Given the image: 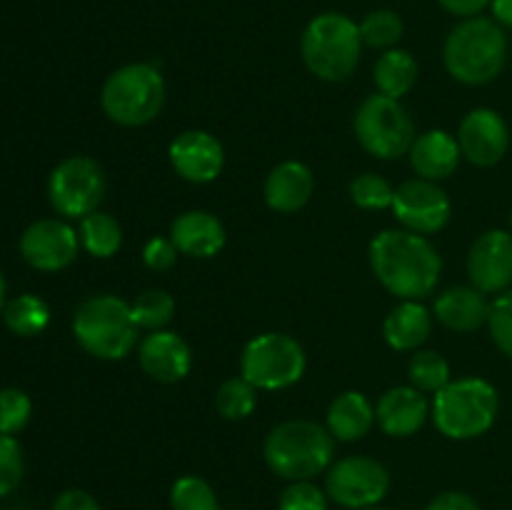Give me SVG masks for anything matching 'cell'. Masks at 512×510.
Wrapping results in <instances>:
<instances>
[{"label": "cell", "instance_id": "cell-1", "mask_svg": "<svg viewBox=\"0 0 512 510\" xmlns=\"http://www.w3.org/2000/svg\"><path fill=\"white\" fill-rule=\"evenodd\" d=\"M375 280L398 300H425L443 275V258L428 235L390 228L375 235L368 248Z\"/></svg>", "mask_w": 512, "mask_h": 510}, {"label": "cell", "instance_id": "cell-24", "mask_svg": "<svg viewBox=\"0 0 512 510\" xmlns=\"http://www.w3.org/2000/svg\"><path fill=\"white\" fill-rule=\"evenodd\" d=\"M375 405L360 390H345L335 395L325 415V428L338 443H358L373 430Z\"/></svg>", "mask_w": 512, "mask_h": 510}, {"label": "cell", "instance_id": "cell-17", "mask_svg": "<svg viewBox=\"0 0 512 510\" xmlns=\"http://www.w3.org/2000/svg\"><path fill=\"white\" fill-rule=\"evenodd\" d=\"M138 365L150 380L163 385L180 383L193 370V350L173 330H153L138 343Z\"/></svg>", "mask_w": 512, "mask_h": 510}, {"label": "cell", "instance_id": "cell-2", "mask_svg": "<svg viewBox=\"0 0 512 510\" xmlns=\"http://www.w3.org/2000/svg\"><path fill=\"white\" fill-rule=\"evenodd\" d=\"M443 63L450 78L470 88L493 83L508 63L505 28L485 15L460 20L445 38Z\"/></svg>", "mask_w": 512, "mask_h": 510}, {"label": "cell", "instance_id": "cell-18", "mask_svg": "<svg viewBox=\"0 0 512 510\" xmlns=\"http://www.w3.org/2000/svg\"><path fill=\"white\" fill-rule=\"evenodd\" d=\"M430 418V403L425 393L413 385H393L375 403V423L390 438H410Z\"/></svg>", "mask_w": 512, "mask_h": 510}, {"label": "cell", "instance_id": "cell-19", "mask_svg": "<svg viewBox=\"0 0 512 510\" xmlns=\"http://www.w3.org/2000/svg\"><path fill=\"white\" fill-rule=\"evenodd\" d=\"M170 240L180 250V255L208 260L225 248L228 233L218 215L195 208L185 210L170 223Z\"/></svg>", "mask_w": 512, "mask_h": 510}, {"label": "cell", "instance_id": "cell-10", "mask_svg": "<svg viewBox=\"0 0 512 510\" xmlns=\"http://www.w3.org/2000/svg\"><path fill=\"white\" fill-rule=\"evenodd\" d=\"M105 198V173L98 160L88 155H70L60 160L48 178V200L58 215L83 220L95 213Z\"/></svg>", "mask_w": 512, "mask_h": 510}, {"label": "cell", "instance_id": "cell-27", "mask_svg": "<svg viewBox=\"0 0 512 510\" xmlns=\"http://www.w3.org/2000/svg\"><path fill=\"white\" fill-rule=\"evenodd\" d=\"M3 320L5 328L13 335H18V338H35V335H40L48 328L50 308L43 298L33 293L15 295L5 305Z\"/></svg>", "mask_w": 512, "mask_h": 510}, {"label": "cell", "instance_id": "cell-41", "mask_svg": "<svg viewBox=\"0 0 512 510\" xmlns=\"http://www.w3.org/2000/svg\"><path fill=\"white\" fill-rule=\"evenodd\" d=\"M490 3H493V0H438V5L445 13L455 15V18L460 20L483 15V10L490 8Z\"/></svg>", "mask_w": 512, "mask_h": 510}, {"label": "cell", "instance_id": "cell-14", "mask_svg": "<svg viewBox=\"0 0 512 510\" xmlns=\"http://www.w3.org/2000/svg\"><path fill=\"white\" fill-rule=\"evenodd\" d=\"M458 145L463 158L478 168H493L508 155L510 128L493 108H473L458 125Z\"/></svg>", "mask_w": 512, "mask_h": 510}, {"label": "cell", "instance_id": "cell-20", "mask_svg": "<svg viewBox=\"0 0 512 510\" xmlns=\"http://www.w3.org/2000/svg\"><path fill=\"white\" fill-rule=\"evenodd\" d=\"M493 303L475 285H453L435 298L433 315L443 328L453 333H475L488 325Z\"/></svg>", "mask_w": 512, "mask_h": 510}, {"label": "cell", "instance_id": "cell-8", "mask_svg": "<svg viewBox=\"0 0 512 510\" xmlns=\"http://www.w3.org/2000/svg\"><path fill=\"white\" fill-rule=\"evenodd\" d=\"M355 140L378 160H398L408 155L415 140V123L400 100L373 93L358 105L353 118Z\"/></svg>", "mask_w": 512, "mask_h": 510}, {"label": "cell", "instance_id": "cell-5", "mask_svg": "<svg viewBox=\"0 0 512 510\" xmlns=\"http://www.w3.org/2000/svg\"><path fill=\"white\" fill-rule=\"evenodd\" d=\"M138 330L128 300L113 293L90 295L73 313L75 343L88 355L108 363L138 350Z\"/></svg>", "mask_w": 512, "mask_h": 510}, {"label": "cell", "instance_id": "cell-40", "mask_svg": "<svg viewBox=\"0 0 512 510\" xmlns=\"http://www.w3.org/2000/svg\"><path fill=\"white\" fill-rule=\"evenodd\" d=\"M50 510H103L98 500L83 488H68L53 500V508Z\"/></svg>", "mask_w": 512, "mask_h": 510}, {"label": "cell", "instance_id": "cell-30", "mask_svg": "<svg viewBox=\"0 0 512 510\" xmlns=\"http://www.w3.org/2000/svg\"><path fill=\"white\" fill-rule=\"evenodd\" d=\"M130 310L140 330H165L175 318V298L163 288H148L130 303Z\"/></svg>", "mask_w": 512, "mask_h": 510}, {"label": "cell", "instance_id": "cell-29", "mask_svg": "<svg viewBox=\"0 0 512 510\" xmlns=\"http://www.w3.org/2000/svg\"><path fill=\"white\" fill-rule=\"evenodd\" d=\"M358 28L365 48L383 50V53L390 48H398V43L403 40L405 33L403 18L390 8L370 10V13L360 20Z\"/></svg>", "mask_w": 512, "mask_h": 510}, {"label": "cell", "instance_id": "cell-33", "mask_svg": "<svg viewBox=\"0 0 512 510\" xmlns=\"http://www.w3.org/2000/svg\"><path fill=\"white\" fill-rule=\"evenodd\" d=\"M350 200L360 210H388L393 208L395 188L378 173H360L348 188Z\"/></svg>", "mask_w": 512, "mask_h": 510}, {"label": "cell", "instance_id": "cell-21", "mask_svg": "<svg viewBox=\"0 0 512 510\" xmlns=\"http://www.w3.org/2000/svg\"><path fill=\"white\" fill-rule=\"evenodd\" d=\"M408 160L418 178L440 183V180L450 178L458 170L463 153H460L458 138L453 133L443 128H433L415 135L413 145L408 150Z\"/></svg>", "mask_w": 512, "mask_h": 510}, {"label": "cell", "instance_id": "cell-43", "mask_svg": "<svg viewBox=\"0 0 512 510\" xmlns=\"http://www.w3.org/2000/svg\"><path fill=\"white\" fill-rule=\"evenodd\" d=\"M5 305H8V285H5L3 270H0V315H3Z\"/></svg>", "mask_w": 512, "mask_h": 510}, {"label": "cell", "instance_id": "cell-32", "mask_svg": "<svg viewBox=\"0 0 512 510\" xmlns=\"http://www.w3.org/2000/svg\"><path fill=\"white\" fill-rule=\"evenodd\" d=\"M170 508L173 510H220L213 485L200 475H183L170 488Z\"/></svg>", "mask_w": 512, "mask_h": 510}, {"label": "cell", "instance_id": "cell-16", "mask_svg": "<svg viewBox=\"0 0 512 510\" xmlns=\"http://www.w3.org/2000/svg\"><path fill=\"white\" fill-rule=\"evenodd\" d=\"M168 160L175 173L193 185L213 183L225 168V148L208 130H183L170 143Z\"/></svg>", "mask_w": 512, "mask_h": 510}, {"label": "cell", "instance_id": "cell-22", "mask_svg": "<svg viewBox=\"0 0 512 510\" xmlns=\"http://www.w3.org/2000/svg\"><path fill=\"white\" fill-rule=\"evenodd\" d=\"M315 193V175L300 160H283L265 178V205L275 213H298Z\"/></svg>", "mask_w": 512, "mask_h": 510}, {"label": "cell", "instance_id": "cell-3", "mask_svg": "<svg viewBox=\"0 0 512 510\" xmlns=\"http://www.w3.org/2000/svg\"><path fill=\"white\" fill-rule=\"evenodd\" d=\"M335 443L330 430L315 420H285L265 435L263 458L270 473L288 483L315 480L335 463Z\"/></svg>", "mask_w": 512, "mask_h": 510}, {"label": "cell", "instance_id": "cell-7", "mask_svg": "<svg viewBox=\"0 0 512 510\" xmlns=\"http://www.w3.org/2000/svg\"><path fill=\"white\" fill-rule=\"evenodd\" d=\"M165 95V78L153 63H128L105 78L100 108L120 128H143L158 118Z\"/></svg>", "mask_w": 512, "mask_h": 510}, {"label": "cell", "instance_id": "cell-23", "mask_svg": "<svg viewBox=\"0 0 512 510\" xmlns=\"http://www.w3.org/2000/svg\"><path fill=\"white\" fill-rule=\"evenodd\" d=\"M435 315L423 300H400L383 323V338L398 353H415L433 335Z\"/></svg>", "mask_w": 512, "mask_h": 510}, {"label": "cell", "instance_id": "cell-37", "mask_svg": "<svg viewBox=\"0 0 512 510\" xmlns=\"http://www.w3.org/2000/svg\"><path fill=\"white\" fill-rule=\"evenodd\" d=\"M488 330L493 343L498 345L500 353L505 358L512 360V288L500 293L493 300V308H490L488 318Z\"/></svg>", "mask_w": 512, "mask_h": 510}, {"label": "cell", "instance_id": "cell-13", "mask_svg": "<svg viewBox=\"0 0 512 510\" xmlns=\"http://www.w3.org/2000/svg\"><path fill=\"white\" fill-rule=\"evenodd\" d=\"M20 255L40 273H60L75 263L80 250L78 230L63 218H43L30 223L20 235Z\"/></svg>", "mask_w": 512, "mask_h": 510}, {"label": "cell", "instance_id": "cell-28", "mask_svg": "<svg viewBox=\"0 0 512 510\" xmlns=\"http://www.w3.org/2000/svg\"><path fill=\"white\" fill-rule=\"evenodd\" d=\"M408 380L420 393H438L453 380L450 363L438 350H415L408 363Z\"/></svg>", "mask_w": 512, "mask_h": 510}, {"label": "cell", "instance_id": "cell-15", "mask_svg": "<svg viewBox=\"0 0 512 510\" xmlns=\"http://www.w3.org/2000/svg\"><path fill=\"white\" fill-rule=\"evenodd\" d=\"M470 285L485 295H500L512 288V233L508 230H485L473 240L468 250Z\"/></svg>", "mask_w": 512, "mask_h": 510}, {"label": "cell", "instance_id": "cell-38", "mask_svg": "<svg viewBox=\"0 0 512 510\" xmlns=\"http://www.w3.org/2000/svg\"><path fill=\"white\" fill-rule=\"evenodd\" d=\"M180 250L175 248V243L170 238H163V235H153L148 243L143 245V263L148 265L155 273H165V270L173 268L178 263Z\"/></svg>", "mask_w": 512, "mask_h": 510}, {"label": "cell", "instance_id": "cell-31", "mask_svg": "<svg viewBox=\"0 0 512 510\" xmlns=\"http://www.w3.org/2000/svg\"><path fill=\"white\" fill-rule=\"evenodd\" d=\"M258 405V388L250 385L243 375L223 380L215 393V408L225 420H245Z\"/></svg>", "mask_w": 512, "mask_h": 510}, {"label": "cell", "instance_id": "cell-35", "mask_svg": "<svg viewBox=\"0 0 512 510\" xmlns=\"http://www.w3.org/2000/svg\"><path fill=\"white\" fill-rule=\"evenodd\" d=\"M25 475V455L15 435L0 433V498L13 493Z\"/></svg>", "mask_w": 512, "mask_h": 510}, {"label": "cell", "instance_id": "cell-4", "mask_svg": "<svg viewBox=\"0 0 512 510\" xmlns=\"http://www.w3.org/2000/svg\"><path fill=\"white\" fill-rule=\"evenodd\" d=\"M363 48L358 23L350 15L335 10L315 15L300 38L305 68L323 83H345L353 78Z\"/></svg>", "mask_w": 512, "mask_h": 510}, {"label": "cell", "instance_id": "cell-45", "mask_svg": "<svg viewBox=\"0 0 512 510\" xmlns=\"http://www.w3.org/2000/svg\"><path fill=\"white\" fill-rule=\"evenodd\" d=\"M510 233H512V213H510Z\"/></svg>", "mask_w": 512, "mask_h": 510}, {"label": "cell", "instance_id": "cell-42", "mask_svg": "<svg viewBox=\"0 0 512 510\" xmlns=\"http://www.w3.org/2000/svg\"><path fill=\"white\" fill-rule=\"evenodd\" d=\"M490 10H493V20H498L503 28H512V0H493Z\"/></svg>", "mask_w": 512, "mask_h": 510}, {"label": "cell", "instance_id": "cell-39", "mask_svg": "<svg viewBox=\"0 0 512 510\" xmlns=\"http://www.w3.org/2000/svg\"><path fill=\"white\" fill-rule=\"evenodd\" d=\"M425 510H480L478 500L473 495L463 493V490H445V493L435 495Z\"/></svg>", "mask_w": 512, "mask_h": 510}, {"label": "cell", "instance_id": "cell-36", "mask_svg": "<svg viewBox=\"0 0 512 510\" xmlns=\"http://www.w3.org/2000/svg\"><path fill=\"white\" fill-rule=\"evenodd\" d=\"M328 493L313 480H295L280 493L278 510H328Z\"/></svg>", "mask_w": 512, "mask_h": 510}, {"label": "cell", "instance_id": "cell-11", "mask_svg": "<svg viewBox=\"0 0 512 510\" xmlns=\"http://www.w3.org/2000/svg\"><path fill=\"white\" fill-rule=\"evenodd\" d=\"M390 490V473L370 455H348L335 460L325 473V493L333 503L348 510L380 505Z\"/></svg>", "mask_w": 512, "mask_h": 510}, {"label": "cell", "instance_id": "cell-25", "mask_svg": "<svg viewBox=\"0 0 512 510\" xmlns=\"http://www.w3.org/2000/svg\"><path fill=\"white\" fill-rule=\"evenodd\" d=\"M418 60L410 50L405 48H390L385 50L378 58L373 68V83L378 88L380 95H388V98H405L410 90L418 83Z\"/></svg>", "mask_w": 512, "mask_h": 510}, {"label": "cell", "instance_id": "cell-44", "mask_svg": "<svg viewBox=\"0 0 512 510\" xmlns=\"http://www.w3.org/2000/svg\"><path fill=\"white\" fill-rule=\"evenodd\" d=\"M363 510H388V508H380V505H373V508H363Z\"/></svg>", "mask_w": 512, "mask_h": 510}, {"label": "cell", "instance_id": "cell-26", "mask_svg": "<svg viewBox=\"0 0 512 510\" xmlns=\"http://www.w3.org/2000/svg\"><path fill=\"white\" fill-rule=\"evenodd\" d=\"M78 238L80 248H83L85 253H90L93 258L108 260L113 258L120 250V245H123V228H120V223L110 213L95 210V213L85 215V218L80 220Z\"/></svg>", "mask_w": 512, "mask_h": 510}, {"label": "cell", "instance_id": "cell-6", "mask_svg": "<svg viewBox=\"0 0 512 510\" xmlns=\"http://www.w3.org/2000/svg\"><path fill=\"white\" fill-rule=\"evenodd\" d=\"M500 413V395L490 380L468 375L450 380L430 403V418L448 440H475L488 433Z\"/></svg>", "mask_w": 512, "mask_h": 510}, {"label": "cell", "instance_id": "cell-34", "mask_svg": "<svg viewBox=\"0 0 512 510\" xmlns=\"http://www.w3.org/2000/svg\"><path fill=\"white\" fill-rule=\"evenodd\" d=\"M33 418V400L20 388L0 390V433L18 435Z\"/></svg>", "mask_w": 512, "mask_h": 510}, {"label": "cell", "instance_id": "cell-12", "mask_svg": "<svg viewBox=\"0 0 512 510\" xmlns=\"http://www.w3.org/2000/svg\"><path fill=\"white\" fill-rule=\"evenodd\" d=\"M393 215L405 230L420 235H435L450 223L453 203H450L445 188L435 180L413 178L405 180L395 188Z\"/></svg>", "mask_w": 512, "mask_h": 510}, {"label": "cell", "instance_id": "cell-9", "mask_svg": "<svg viewBox=\"0 0 512 510\" xmlns=\"http://www.w3.org/2000/svg\"><path fill=\"white\" fill-rule=\"evenodd\" d=\"M308 355L288 333H260L240 355V375L258 390H288L305 375Z\"/></svg>", "mask_w": 512, "mask_h": 510}]
</instances>
